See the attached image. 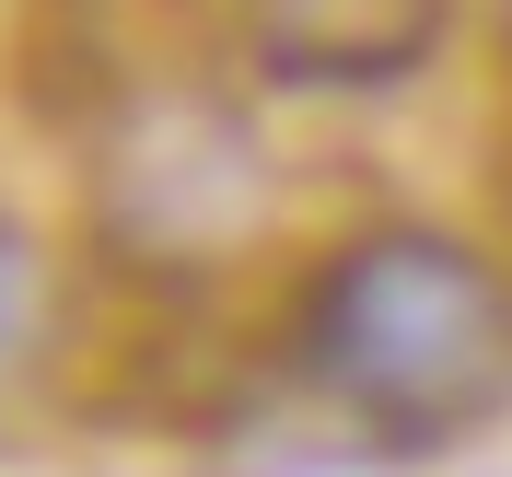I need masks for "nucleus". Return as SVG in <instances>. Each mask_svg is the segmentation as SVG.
Segmentation results:
<instances>
[{
	"label": "nucleus",
	"mask_w": 512,
	"mask_h": 477,
	"mask_svg": "<svg viewBox=\"0 0 512 477\" xmlns=\"http://www.w3.org/2000/svg\"><path fill=\"white\" fill-rule=\"evenodd\" d=\"M268 210H280L268 140H256L222 94H198V82L117 94L105 163H94V222H105V245H117V268H140V280L222 268V256H245L256 233H268Z\"/></svg>",
	"instance_id": "nucleus-2"
},
{
	"label": "nucleus",
	"mask_w": 512,
	"mask_h": 477,
	"mask_svg": "<svg viewBox=\"0 0 512 477\" xmlns=\"http://www.w3.org/2000/svg\"><path fill=\"white\" fill-rule=\"evenodd\" d=\"M291 361L384 454H443L512 408V291L454 233H361L303 280Z\"/></svg>",
	"instance_id": "nucleus-1"
},
{
	"label": "nucleus",
	"mask_w": 512,
	"mask_h": 477,
	"mask_svg": "<svg viewBox=\"0 0 512 477\" xmlns=\"http://www.w3.org/2000/svg\"><path fill=\"white\" fill-rule=\"evenodd\" d=\"M47 303H59V291H47V245L0 210V396H12V384L35 373V350H47Z\"/></svg>",
	"instance_id": "nucleus-4"
},
{
	"label": "nucleus",
	"mask_w": 512,
	"mask_h": 477,
	"mask_svg": "<svg viewBox=\"0 0 512 477\" xmlns=\"http://www.w3.org/2000/svg\"><path fill=\"white\" fill-rule=\"evenodd\" d=\"M501 24H512V0H501Z\"/></svg>",
	"instance_id": "nucleus-5"
},
{
	"label": "nucleus",
	"mask_w": 512,
	"mask_h": 477,
	"mask_svg": "<svg viewBox=\"0 0 512 477\" xmlns=\"http://www.w3.org/2000/svg\"><path fill=\"white\" fill-rule=\"evenodd\" d=\"M454 0H233L245 59L291 94H384L443 47Z\"/></svg>",
	"instance_id": "nucleus-3"
}]
</instances>
